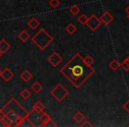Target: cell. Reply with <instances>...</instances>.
I'll return each instance as SVG.
<instances>
[{
  "label": "cell",
  "mask_w": 129,
  "mask_h": 127,
  "mask_svg": "<svg viewBox=\"0 0 129 127\" xmlns=\"http://www.w3.org/2000/svg\"><path fill=\"white\" fill-rule=\"evenodd\" d=\"M60 72L75 88H79L94 74L95 70L85 64L83 57H82L79 53H76Z\"/></svg>",
  "instance_id": "1"
},
{
  "label": "cell",
  "mask_w": 129,
  "mask_h": 127,
  "mask_svg": "<svg viewBox=\"0 0 129 127\" xmlns=\"http://www.w3.org/2000/svg\"><path fill=\"white\" fill-rule=\"evenodd\" d=\"M32 41L41 50H44L54 41V38L44 28H41L34 37Z\"/></svg>",
  "instance_id": "2"
},
{
  "label": "cell",
  "mask_w": 129,
  "mask_h": 127,
  "mask_svg": "<svg viewBox=\"0 0 129 127\" xmlns=\"http://www.w3.org/2000/svg\"><path fill=\"white\" fill-rule=\"evenodd\" d=\"M9 105H11V106L12 107V108H10V107L6 106L5 105V108H3L1 110V111L3 112L4 114H6L8 111H10V110H12V111L15 112L16 114H17L19 117H23V118H25V117H27V116H28V112L26 111V110H24V108H23L22 106H21L20 104H19V102H18L17 101H16L15 99H12L10 101L8 102Z\"/></svg>",
  "instance_id": "3"
},
{
  "label": "cell",
  "mask_w": 129,
  "mask_h": 127,
  "mask_svg": "<svg viewBox=\"0 0 129 127\" xmlns=\"http://www.w3.org/2000/svg\"><path fill=\"white\" fill-rule=\"evenodd\" d=\"M50 94H51V95L56 101L61 102V101H62L69 95V91L67 88H65L63 87L62 84L59 83L57 86H55V88H54L51 90Z\"/></svg>",
  "instance_id": "4"
},
{
  "label": "cell",
  "mask_w": 129,
  "mask_h": 127,
  "mask_svg": "<svg viewBox=\"0 0 129 127\" xmlns=\"http://www.w3.org/2000/svg\"><path fill=\"white\" fill-rule=\"evenodd\" d=\"M101 24H102L101 19H99L96 15H91L89 18L86 25L89 27V28H90L91 31H96V30L101 26Z\"/></svg>",
  "instance_id": "5"
},
{
  "label": "cell",
  "mask_w": 129,
  "mask_h": 127,
  "mask_svg": "<svg viewBox=\"0 0 129 127\" xmlns=\"http://www.w3.org/2000/svg\"><path fill=\"white\" fill-rule=\"evenodd\" d=\"M48 61L49 64H51L54 67H56L58 65L61 63L62 61V58L57 53V52H54L52 55H50L49 57H48Z\"/></svg>",
  "instance_id": "6"
},
{
  "label": "cell",
  "mask_w": 129,
  "mask_h": 127,
  "mask_svg": "<svg viewBox=\"0 0 129 127\" xmlns=\"http://www.w3.org/2000/svg\"><path fill=\"white\" fill-rule=\"evenodd\" d=\"M14 76V73L12 72V71L11 70L10 68L6 67L5 70L2 71V74H1V77L2 79H4L5 81H9L13 78Z\"/></svg>",
  "instance_id": "7"
},
{
  "label": "cell",
  "mask_w": 129,
  "mask_h": 127,
  "mask_svg": "<svg viewBox=\"0 0 129 127\" xmlns=\"http://www.w3.org/2000/svg\"><path fill=\"white\" fill-rule=\"evenodd\" d=\"M100 19H101V21H102V23L107 25V24H109V23L112 22V19H113V17H112V15L110 13V12H104V13L102 14Z\"/></svg>",
  "instance_id": "8"
},
{
  "label": "cell",
  "mask_w": 129,
  "mask_h": 127,
  "mask_svg": "<svg viewBox=\"0 0 129 127\" xmlns=\"http://www.w3.org/2000/svg\"><path fill=\"white\" fill-rule=\"evenodd\" d=\"M10 48H11V45L9 44V43L7 41H5V39L0 41V51L3 54L5 53L6 51H8Z\"/></svg>",
  "instance_id": "9"
},
{
  "label": "cell",
  "mask_w": 129,
  "mask_h": 127,
  "mask_svg": "<svg viewBox=\"0 0 129 127\" xmlns=\"http://www.w3.org/2000/svg\"><path fill=\"white\" fill-rule=\"evenodd\" d=\"M42 88H43L42 85H41L39 81H35V82L31 86V89H32L33 91H34V93H35V94H39L40 92L42 90Z\"/></svg>",
  "instance_id": "10"
},
{
  "label": "cell",
  "mask_w": 129,
  "mask_h": 127,
  "mask_svg": "<svg viewBox=\"0 0 129 127\" xmlns=\"http://www.w3.org/2000/svg\"><path fill=\"white\" fill-rule=\"evenodd\" d=\"M20 78L25 81V82H28V81L31 80V79L33 78V74L31 73L28 70H26L20 74Z\"/></svg>",
  "instance_id": "11"
},
{
  "label": "cell",
  "mask_w": 129,
  "mask_h": 127,
  "mask_svg": "<svg viewBox=\"0 0 129 127\" xmlns=\"http://www.w3.org/2000/svg\"><path fill=\"white\" fill-rule=\"evenodd\" d=\"M27 25H28L32 29H35V28H37L38 27L40 26V22L38 21V19H36V18L34 17L29 19L28 22H27Z\"/></svg>",
  "instance_id": "12"
},
{
  "label": "cell",
  "mask_w": 129,
  "mask_h": 127,
  "mask_svg": "<svg viewBox=\"0 0 129 127\" xmlns=\"http://www.w3.org/2000/svg\"><path fill=\"white\" fill-rule=\"evenodd\" d=\"M29 38H30V34H29V33H27L26 30H22V31L19 34V39L20 40L22 43H26Z\"/></svg>",
  "instance_id": "13"
},
{
  "label": "cell",
  "mask_w": 129,
  "mask_h": 127,
  "mask_svg": "<svg viewBox=\"0 0 129 127\" xmlns=\"http://www.w3.org/2000/svg\"><path fill=\"white\" fill-rule=\"evenodd\" d=\"M33 110H35V111H37V112H43L45 110V106L41 102V101H36L35 104L34 105Z\"/></svg>",
  "instance_id": "14"
},
{
  "label": "cell",
  "mask_w": 129,
  "mask_h": 127,
  "mask_svg": "<svg viewBox=\"0 0 129 127\" xmlns=\"http://www.w3.org/2000/svg\"><path fill=\"white\" fill-rule=\"evenodd\" d=\"M41 122H42V126L44 124H46L47 122H48V121L51 119V117H50V116L48 115V113H45V112H41Z\"/></svg>",
  "instance_id": "15"
},
{
  "label": "cell",
  "mask_w": 129,
  "mask_h": 127,
  "mask_svg": "<svg viewBox=\"0 0 129 127\" xmlns=\"http://www.w3.org/2000/svg\"><path fill=\"white\" fill-rule=\"evenodd\" d=\"M74 119L77 123H82L84 120V116L81 113V112H77V113L74 115Z\"/></svg>",
  "instance_id": "16"
},
{
  "label": "cell",
  "mask_w": 129,
  "mask_h": 127,
  "mask_svg": "<svg viewBox=\"0 0 129 127\" xmlns=\"http://www.w3.org/2000/svg\"><path fill=\"white\" fill-rule=\"evenodd\" d=\"M66 31L68 32L69 34H73L74 33L77 31V27H76L74 24H72V23H70V24L66 27Z\"/></svg>",
  "instance_id": "17"
},
{
  "label": "cell",
  "mask_w": 129,
  "mask_h": 127,
  "mask_svg": "<svg viewBox=\"0 0 129 127\" xmlns=\"http://www.w3.org/2000/svg\"><path fill=\"white\" fill-rule=\"evenodd\" d=\"M109 65H110V68L112 69V70L116 71L119 68V66H120L121 65L118 62L117 60H112V61H111V63L109 64Z\"/></svg>",
  "instance_id": "18"
},
{
  "label": "cell",
  "mask_w": 129,
  "mask_h": 127,
  "mask_svg": "<svg viewBox=\"0 0 129 127\" xmlns=\"http://www.w3.org/2000/svg\"><path fill=\"white\" fill-rule=\"evenodd\" d=\"M79 12H80V7L77 5H72L70 8V12L73 14V15H77V13H79Z\"/></svg>",
  "instance_id": "19"
},
{
  "label": "cell",
  "mask_w": 129,
  "mask_h": 127,
  "mask_svg": "<svg viewBox=\"0 0 129 127\" xmlns=\"http://www.w3.org/2000/svg\"><path fill=\"white\" fill-rule=\"evenodd\" d=\"M88 19H89V18L87 17L85 14H82V15L77 19V20H78V22H79L80 24L85 25V24H87V21H88Z\"/></svg>",
  "instance_id": "20"
},
{
  "label": "cell",
  "mask_w": 129,
  "mask_h": 127,
  "mask_svg": "<svg viewBox=\"0 0 129 127\" xmlns=\"http://www.w3.org/2000/svg\"><path fill=\"white\" fill-rule=\"evenodd\" d=\"M20 96L23 98V99L27 100V99H29V98L31 97V93H30V91H29V90L24 89V90H23V91L20 93Z\"/></svg>",
  "instance_id": "21"
},
{
  "label": "cell",
  "mask_w": 129,
  "mask_h": 127,
  "mask_svg": "<svg viewBox=\"0 0 129 127\" xmlns=\"http://www.w3.org/2000/svg\"><path fill=\"white\" fill-rule=\"evenodd\" d=\"M83 59H84V62L86 65H88L89 66H91L92 65L94 64V60L93 58H92L90 56H86L85 57H83Z\"/></svg>",
  "instance_id": "22"
},
{
  "label": "cell",
  "mask_w": 129,
  "mask_h": 127,
  "mask_svg": "<svg viewBox=\"0 0 129 127\" xmlns=\"http://www.w3.org/2000/svg\"><path fill=\"white\" fill-rule=\"evenodd\" d=\"M49 5L50 7H52V8H57L58 6L60 5V1L59 0H50L49 1Z\"/></svg>",
  "instance_id": "23"
},
{
  "label": "cell",
  "mask_w": 129,
  "mask_h": 127,
  "mask_svg": "<svg viewBox=\"0 0 129 127\" xmlns=\"http://www.w3.org/2000/svg\"><path fill=\"white\" fill-rule=\"evenodd\" d=\"M121 67H122L123 70H125L126 72H128L129 71V64L126 62V60H124L121 64Z\"/></svg>",
  "instance_id": "24"
},
{
  "label": "cell",
  "mask_w": 129,
  "mask_h": 127,
  "mask_svg": "<svg viewBox=\"0 0 129 127\" xmlns=\"http://www.w3.org/2000/svg\"><path fill=\"white\" fill-rule=\"evenodd\" d=\"M43 126H53V127H54V126H56V124H55V123H54V121L52 120V119H50L48 122H47L46 124H43Z\"/></svg>",
  "instance_id": "25"
},
{
  "label": "cell",
  "mask_w": 129,
  "mask_h": 127,
  "mask_svg": "<svg viewBox=\"0 0 129 127\" xmlns=\"http://www.w3.org/2000/svg\"><path fill=\"white\" fill-rule=\"evenodd\" d=\"M81 126L82 127H91L92 124H90V123L89 122L88 120H85V121H83V123L81 124Z\"/></svg>",
  "instance_id": "26"
},
{
  "label": "cell",
  "mask_w": 129,
  "mask_h": 127,
  "mask_svg": "<svg viewBox=\"0 0 129 127\" xmlns=\"http://www.w3.org/2000/svg\"><path fill=\"white\" fill-rule=\"evenodd\" d=\"M123 108H124V110H126V112H128V113H129V100H128V101H126V102L124 103V105H123Z\"/></svg>",
  "instance_id": "27"
},
{
  "label": "cell",
  "mask_w": 129,
  "mask_h": 127,
  "mask_svg": "<svg viewBox=\"0 0 129 127\" xmlns=\"http://www.w3.org/2000/svg\"><path fill=\"white\" fill-rule=\"evenodd\" d=\"M126 13H127V14H129V5H128L127 7H126Z\"/></svg>",
  "instance_id": "28"
},
{
  "label": "cell",
  "mask_w": 129,
  "mask_h": 127,
  "mask_svg": "<svg viewBox=\"0 0 129 127\" xmlns=\"http://www.w3.org/2000/svg\"><path fill=\"white\" fill-rule=\"evenodd\" d=\"M125 60H126V62H127V63L129 64V56H128V57H126V59H125Z\"/></svg>",
  "instance_id": "29"
},
{
  "label": "cell",
  "mask_w": 129,
  "mask_h": 127,
  "mask_svg": "<svg viewBox=\"0 0 129 127\" xmlns=\"http://www.w3.org/2000/svg\"><path fill=\"white\" fill-rule=\"evenodd\" d=\"M1 74H2V70L0 69V77H1Z\"/></svg>",
  "instance_id": "30"
},
{
  "label": "cell",
  "mask_w": 129,
  "mask_h": 127,
  "mask_svg": "<svg viewBox=\"0 0 129 127\" xmlns=\"http://www.w3.org/2000/svg\"><path fill=\"white\" fill-rule=\"evenodd\" d=\"M2 55H3V53H2V52H1V51H0V57H2Z\"/></svg>",
  "instance_id": "31"
},
{
  "label": "cell",
  "mask_w": 129,
  "mask_h": 127,
  "mask_svg": "<svg viewBox=\"0 0 129 127\" xmlns=\"http://www.w3.org/2000/svg\"><path fill=\"white\" fill-rule=\"evenodd\" d=\"M127 18H128V19H129V14H128V15H127Z\"/></svg>",
  "instance_id": "32"
}]
</instances>
